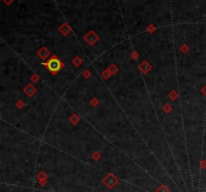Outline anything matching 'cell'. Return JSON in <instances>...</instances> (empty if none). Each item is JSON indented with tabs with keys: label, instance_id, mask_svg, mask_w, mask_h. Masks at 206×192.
Returning a JSON list of instances; mask_svg holds the SVG:
<instances>
[{
	"label": "cell",
	"instance_id": "5",
	"mask_svg": "<svg viewBox=\"0 0 206 192\" xmlns=\"http://www.w3.org/2000/svg\"><path fill=\"white\" fill-rule=\"evenodd\" d=\"M148 30H149V31H154V30H155V27H153L152 25H150V26L148 27Z\"/></svg>",
	"mask_w": 206,
	"mask_h": 192
},
{
	"label": "cell",
	"instance_id": "3",
	"mask_svg": "<svg viewBox=\"0 0 206 192\" xmlns=\"http://www.w3.org/2000/svg\"><path fill=\"white\" fill-rule=\"evenodd\" d=\"M59 30L62 31V34H67L68 32H70L71 28H70V26H68V25L67 24V23H64V24H63L62 26H60Z\"/></svg>",
	"mask_w": 206,
	"mask_h": 192
},
{
	"label": "cell",
	"instance_id": "4",
	"mask_svg": "<svg viewBox=\"0 0 206 192\" xmlns=\"http://www.w3.org/2000/svg\"><path fill=\"white\" fill-rule=\"evenodd\" d=\"M4 3H6V4H11V2L13 1V0H3Z\"/></svg>",
	"mask_w": 206,
	"mask_h": 192
},
{
	"label": "cell",
	"instance_id": "2",
	"mask_svg": "<svg viewBox=\"0 0 206 192\" xmlns=\"http://www.w3.org/2000/svg\"><path fill=\"white\" fill-rule=\"evenodd\" d=\"M84 39H86L90 45H94V43L98 41V35H96L94 31H90V32L84 36Z\"/></svg>",
	"mask_w": 206,
	"mask_h": 192
},
{
	"label": "cell",
	"instance_id": "1",
	"mask_svg": "<svg viewBox=\"0 0 206 192\" xmlns=\"http://www.w3.org/2000/svg\"><path fill=\"white\" fill-rule=\"evenodd\" d=\"M45 66H46V67L48 69V70L54 74V73H58V71L60 69H62V63L60 62V61H59L58 58H50L49 61H48V62L45 63Z\"/></svg>",
	"mask_w": 206,
	"mask_h": 192
}]
</instances>
